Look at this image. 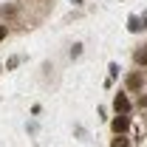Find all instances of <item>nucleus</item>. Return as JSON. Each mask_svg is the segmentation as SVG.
Here are the masks:
<instances>
[{"instance_id": "f257e3e1", "label": "nucleus", "mask_w": 147, "mask_h": 147, "mask_svg": "<svg viewBox=\"0 0 147 147\" xmlns=\"http://www.w3.org/2000/svg\"><path fill=\"white\" fill-rule=\"evenodd\" d=\"M125 85H127V91H142L144 88V74L142 71H130L125 76Z\"/></svg>"}, {"instance_id": "f03ea898", "label": "nucleus", "mask_w": 147, "mask_h": 147, "mask_svg": "<svg viewBox=\"0 0 147 147\" xmlns=\"http://www.w3.org/2000/svg\"><path fill=\"white\" fill-rule=\"evenodd\" d=\"M113 110H116V116H127V113H130L127 93H116V96H113Z\"/></svg>"}, {"instance_id": "7ed1b4c3", "label": "nucleus", "mask_w": 147, "mask_h": 147, "mask_svg": "<svg viewBox=\"0 0 147 147\" xmlns=\"http://www.w3.org/2000/svg\"><path fill=\"white\" fill-rule=\"evenodd\" d=\"M127 127H130V119H127V116H116V119L110 122V130H113L116 136H122Z\"/></svg>"}, {"instance_id": "20e7f679", "label": "nucleus", "mask_w": 147, "mask_h": 147, "mask_svg": "<svg viewBox=\"0 0 147 147\" xmlns=\"http://www.w3.org/2000/svg\"><path fill=\"white\" fill-rule=\"evenodd\" d=\"M133 62H136L139 68H147V45H142V48L133 51Z\"/></svg>"}, {"instance_id": "39448f33", "label": "nucleus", "mask_w": 147, "mask_h": 147, "mask_svg": "<svg viewBox=\"0 0 147 147\" xmlns=\"http://www.w3.org/2000/svg\"><path fill=\"white\" fill-rule=\"evenodd\" d=\"M130 31H144L147 28V17H130Z\"/></svg>"}, {"instance_id": "423d86ee", "label": "nucleus", "mask_w": 147, "mask_h": 147, "mask_svg": "<svg viewBox=\"0 0 147 147\" xmlns=\"http://www.w3.org/2000/svg\"><path fill=\"white\" fill-rule=\"evenodd\" d=\"M0 14H3L6 20H11V17H17V9H14V6H3V9H0Z\"/></svg>"}, {"instance_id": "0eeeda50", "label": "nucleus", "mask_w": 147, "mask_h": 147, "mask_svg": "<svg viewBox=\"0 0 147 147\" xmlns=\"http://www.w3.org/2000/svg\"><path fill=\"white\" fill-rule=\"evenodd\" d=\"M110 147H130V139H125V136H116V139L110 142Z\"/></svg>"}, {"instance_id": "6e6552de", "label": "nucleus", "mask_w": 147, "mask_h": 147, "mask_svg": "<svg viewBox=\"0 0 147 147\" xmlns=\"http://www.w3.org/2000/svg\"><path fill=\"white\" fill-rule=\"evenodd\" d=\"M79 54H82V45L76 42V45H74V48H71V57H79Z\"/></svg>"}, {"instance_id": "1a4fd4ad", "label": "nucleus", "mask_w": 147, "mask_h": 147, "mask_svg": "<svg viewBox=\"0 0 147 147\" xmlns=\"http://www.w3.org/2000/svg\"><path fill=\"white\" fill-rule=\"evenodd\" d=\"M139 110H147V96H139Z\"/></svg>"}, {"instance_id": "9d476101", "label": "nucleus", "mask_w": 147, "mask_h": 147, "mask_svg": "<svg viewBox=\"0 0 147 147\" xmlns=\"http://www.w3.org/2000/svg\"><path fill=\"white\" fill-rule=\"evenodd\" d=\"M6 34H9V28H6V26H0V42L6 40Z\"/></svg>"}, {"instance_id": "9b49d317", "label": "nucleus", "mask_w": 147, "mask_h": 147, "mask_svg": "<svg viewBox=\"0 0 147 147\" xmlns=\"http://www.w3.org/2000/svg\"><path fill=\"white\" fill-rule=\"evenodd\" d=\"M74 3H82V0H74Z\"/></svg>"}]
</instances>
